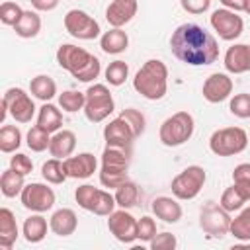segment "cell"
<instances>
[{"instance_id":"6da1fadb","label":"cell","mask_w":250,"mask_h":250,"mask_svg":"<svg viewBox=\"0 0 250 250\" xmlns=\"http://www.w3.org/2000/svg\"><path fill=\"white\" fill-rule=\"evenodd\" d=\"M172 55L188 66H207L219 59L217 39L197 23H182L170 35Z\"/></svg>"},{"instance_id":"7a4b0ae2","label":"cell","mask_w":250,"mask_h":250,"mask_svg":"<svg viewBox=\"0 0 250 250\" xmlns=\"http://www.w3.org/2000/svg\"><path fill=\"white\" fill-rule=\"evenodd\" d=\"M57 64L70 72L74 80L78 82H92L100 76L102 72V62L98 57H94L92 53H88L86 49L72 45V43H62L57 49Z\"/></svg>"},{"instance_id":"3957f363","label":"cell","mask_w":250,"mask_h":250,"mask_svg":"<svg viewBox=\"0 0 250 250\" xmlns=\"http://www.w3.org/2000/svg\"><path fill=\"white\" fill-rule=\"evenodd\" d=\"M133 88L145 100H162L168 92V66L160 59H148L135 74Z\"/></svg>"},{"instance_id":"277c9868","label":"cell","mask_w":250,"mask_h":250,"mask_svg":"<svg viewBox=\"0 0 250 250\" xmlns=\"http://www.w3.org/2000/svg\"><path fill=\"white\" fill-rule=\"evenodd\" d=\"M195 131V119L189 111L182 109L166 117L158 129V139L164 146H180L191 139Z\"/></svg>"},{"instance_id":"5b68a950","label":"cell","mask_w":250,"mask_h":250,"mask_svg":"<svg viewBox=\"0 0 250 250\" xmlns=\"http://www.w3.org/2000/svg\"><path fill=\"white\" fill-rule=\"evenodd\" d=\"M248 146V133L242 127H221L209 137V150L217 156H234Z\"/></svg>"},{"instance_id":"8992f818","label":"cell","mask_w":250,"mask_h":250,"mask_svg":"<svg viewBox=\"0 0 250 250\" xmlns=\"http://www.w3.org/2000/svg\"><path fill=\"white\" fill-rule=\"evenodd\" d=\"M74 199L84 211H90V213L100 215V217H107L117 207L113 193H109L105 189H100V188H94L90 184L78 186L76 191H74Z\"/></svg>"},{"instance_id":"52a82bcc","label":"cell","mask_w":250,"mask_h":250,"mask_svg":"<svg viewBox=\"0 0 250 250\" xmlns=\"http://www.w3.org/2000/svg\"><path fill=\"white\" fill-rule=\"evenodd\" d=\"M207 180V172L203 166L199 164H191L188 168H184L180 174H176L172 178V184H170V189H172V195L180 201H189V199H195L203 188Z\"/></svg>"},{"instance_id":"ba28073f","label":"cell","mask_w":250,"mask_h":250,"mask_svg":"<svg viewBox=\"0 0 250 250\" xmlns=\"http://www.w3.org/2000/svg\"><path fill=\"white\" fill-rule=\"evenodd\" d=\"M115 109L113 96L105 84H92L86 90V104H84V115L90 123H102L107 119Z\"/></svg>"},{"instance_id":"9c48e42d","label":"cell","mask_w":250,"mask_h":250,"mask_svg":"<svg viewBox=\"0 0 250 250\" xmlns=\"http://www.w3.org/2000/svg\"><path fill=\"white\" fill-rule=\"evenodd\" d=\"M230 213L219 203H207L199 211V227L211 238H223L230 230Z\"/></svg>"},{"instance_id":"30bf717a","label":"cell","mask_w":250,"mask_h":250,"mask_svg":"<svg viewBox=\"0 0 250 250\" xmlns=\"http://www.w3.org/2000/svg\"><path fill=\"white\" fill-rule=\"evenodd\" d=\"M64 29L68 31V35H72L74 39H80V41H92L96 37H100L102 29H100V23L84 10H68L64 14Z\"/></svg>"},{"instance_id":"8fae6325","label":"cell","mask_w":250,"mask_h":250,"mask_svg":"<svg viewBox=\"0 0 250 250\" xmlns=\"http://www.w3.org/2000/svg\"><path fill=\"white\" fill-rule=\"evenodd\" d=\"M55 199L57 197H55L53 188H49L47 184H41V182L25 184V188L20 193L21 205L31 213H47V211H51L53 205H55Z\"/></svg>"},{"instance_id":"7c38bea8","label":"cell","mask_w":250,"mask_h":250,"mask_svg":"<svg viewBox=\"0 0 250 250\" xmlns=\"http://www.w3.org/2000/svg\"><path fill=\"white\" fill-rule=\"evenodd\" d=\"M209 23H211L213 31H217V35L223 41L238 39L242 35V29H244V20L238 16V12H232L229 8L213 10L209 16Z\"/></svg>"},{"instance_id":"4fadbf2b","label":"cell","mask_w":250,"mask_h":250,"mask_svg":"<svg viewBox=\"0 0 250 250\" xmlns=\"http://www.w3.org/2000/svg\"><path fill=\"white\" fill-rule=\"evenodd\" d=\"M2 102L8 105V111L16 123H29L37 109L31 96L23 88H8L2 96Z\"/></svg>"},{"instance_id":"5bb4252c","label":"cell","mask_w":250,"mask_h":250,"mask_svg":"<svg viewBox=\"0 0 250 250\" xmlns=\"http://www.w3.org/2000/svg\"><path fill=\"white\" fill-rule=\"evenodd\" d=\"M107 229L121 244H133L137 240V219L127 209H115L107 215Z\"/></svg>"},{"instance_id":"9a60e30c","label":"cell","mask_w":250,"mask_h":250,"mask_svg":"<svg viewBox=\"0 0 250 250\" xmlns=\"http://www.w3.org/2000/svg\"><path fill=\"white\" fill-rule=\"evenodd\" d=\"M232 88H234L232 78L227 72H213L205 78L201 86V94L209 104H221L230 98Z\"/></svg>"},{"instance_id":"2e32d148","label":"cell","mask_w":250,"mask_h":250,"mask_svg":"<svg viewBox=\"0 0 250 250\" xmlns=\"http://www.w3.org/2000/svg\"><path fill=\"white\" fill-rule=\"evenodd\" d=\"M62 162H64L66 176L74 180H86L94 176V172L98 170V158L92 152H78L74 156L64 158Z\"/></svg>"},{"instance_id":"e0dca14e","label":"cell","mask_w":250,"mask_h":250,"mask_svg":"<svg viewBox=\"0 0 250 250\" xmlns=\"http://www.w3.org/2000/svg\"><path fill=\"white\" fill-rule=\"evenodd\" d=\"M104 139H105V145H117V146L133 148V141L137 139V135L133 133L131 125L123 117L117 115L115 119H111L104 127Z\"/></svg>"},{"instance_id":"ac0fdd59","label":"cell","mask_w":250,"mask_h":250,"mask_svg":"<svg viewBox=\"0 0 250 250\" xmlns=\"http://www.w3.org/2000/svg\"><path fill=\"white\" fill-rule=\"evenodd\" d=\"M223 64L230 74H244L250 72V45L248 43H234L227 49L223 57Z\"/></svg>"},{"instance_id":"d6986e66","label":"cell","mask_w":250,"mask_h":250,"mask_svg":"<svg viewBox=\"0 0 250 250\" xmlns=\"http://www.w3.org/2000/svg\"><path fill=\"white\" fill-rule=\"evenodd\" d=\"M137 10V0H111L105 8V20L111 27H123L135 18Z\"/></svg>"},{"instance_id":"ffe728a7","label":"cell","mask_w":250,"mask_h":250,"mask_svg":"<svg viewBox=\"0 0 250 250\" xmlns=\"http://www.w3.org/2000/svg\"><path fill=\"white\" fill-rule=\"evenodd\" d=\"M150 209H152V215L156 219H160V221H164L168 225L178 223L182 219V215H184L182 205L178 203V199L176 197H168V195L154 197L152 203H150Z\"/></svg>"},{"instance_id":"44dd1931","label":"cell","mask_w":250,"mask_h":250,"mask_svg":"<svg viewBox=\"0 0 250 250\" xmlns=\"http://www.w3.org/2000/svg\"><path fill=\"white\" fill-rule=\"evenodd\" d=\"M74 148H76V135H74V131H70V129H59L57 133L51 135V145H49L51 156L64 160V158L72 156Z\"/></svg>"},{"instance_id":"7402d4cb","label":"cell","mask_w":250,"mask_h":250,"mask_svg":"<svg viewBox=\"0 0 250 250\" xmlns=\"http://www.w3.org/2000/svg\"><path fill=\"white\" fill-rule=\"evenodd\" d=\"M49 227L57 236H70L78 229V217L68 207L57 209L49 219Z\"/></svg>"},{"instance_id":"603a6c76","label":"cell","mask_w":250,"mask_h":250,"mask_svg":"<svg viewBox=\"0 0 250 250\" xmlns=\"http://www.w3.org/2000/svg\"><path fill=\"white\" fill-rule=\"evenodd\" d=\"M133 148L117 146V145H105L102 152V166L115 168V170H129Z\"/></svg>"},{"instance_id":"cb8c5ba5","label":"cell","mask_w":250,"mask_h":250,"mask_svg":"<svg viewBox=\"0 0 250 250\" xmlns=\"http://www.w3.org/2000/svg\"><path fill=\"white\" fill-rule=\"evenodd\" d=\"M18 236H20V230H18L16 215L12 213V209L2 207L0 209V248L10 250L16 244Z\"/></svg>"},{"instance_id":"d4e9b609","label":"cell","mask_w":250,"mask_h":250,"mask_svg":"<svg viewBox=\"0 0 250 250\" xmlns=\"http://www.w3.org/2000/svg\"><path fill=\"white\" fill-rule=\"evenodd\" d=\"M100 47L105 55H119L127 51L129 47V35L121 27H111L109 31L102 33L100 37Z\"/></svg>"},{"instance_id":"484cf974","label":"cell","mask_w":250,"mask_h":250,"mask_svg":"<svg viewBox=\"0 0 250 250\" xmlns=\"http://www.w3.org/2000/svg\"><path fill=\"white\" fill-rule=\"evenodd\" d=\"M49 223L47 219L41 215V213H33L29 215L25 221H23V227H21V234L25 238V242L29 244H37L41 242L45 236H47V230H49Z\"/></svg>"},{"instance_id":"4316f807","label":"cell","mask_w":250,"mask_h":250,"mask_svg":"<svg viewBox=\"0 0 250 250\" xmlns=\"http://www.w3.org/2000/svg\"><path fill=\"white\" fill-rule=\"evenodd\" d=\"M37 125L43 127L45 131H49L51 135L57 133L62 127V111H61V107L51 104V102H43V105L37 111Z\"/></svg>"},{"instance_id":"83f0119b","label":"cell","mask_w":250,"mask_h":250,"mask_svg":"<svg viewBox=\"0 0 250 250\" xmlns=\"http://www.w3.org/2000/svg\"><path fill=\"white\" fill-rule=\"evenodd\" d=\"M14 31L18 37L21 39H33L39 35L41 31V16L37 14V10H25L21 20L14 25Z\"/></svg>"},{"instance_id":"f1b7e54d","label":"cell","mask_w":250,"mask_h":250,"mask_svg":"<svg viewBox=\"0 0 250 250\" xmlns=\"http://www.w3.org/2000/svg\"><path fill=\"white\" fill-rule=\"evenodd\" d=\"M29 94L41 102H51L57 96V82L49 74H37L29 82Z\"/></svg>"},{"instance_id":"f546056e","label":"cell","mask_w":250,"mask_h":250,"mask_svg":"<svg viewBox=\"0 0 250 250\" xmlns=\"http://www.w3.org/2000/svg\"><path fill=\"white\" fill-rule=\"evenodd\" d=\"M23 178L25 176H21L20 172H16L12 168L4 170L2 176H0V191H2V195L4 197H16V195H20L21 189L25 188V180Z\"/></svg>"},{"instance_id":"4dcf8cb0","label":"cell","mask_w":250,"mask_h":250,"mask_svg":"<svg viewBox=\"0 0 250 250\" xmlns=\"http://www.w3.org/2000/svg\"><path fill=\"white\" fill-rule=\"evenodd\" d=\"M115 203L121 209H133L139 203V186L131 180H125L121 186L115 188Z\"/></svg>"},{"instance_id":"1f68e13d","label":"cell","mask_w":250,"mask_h":250,"mask_svg":"<svg viewBox=\"0 0 250 250\" xmlns=\"http://www.w3.org/2000/svg\"><path fill=\"white\" fill-rule=\"evenodd\" d=\"M41 176H43V180L47 182V184H55V186H59V184H62L68 176H66V170H64V162L61 160V158H49L47 162H43V166H41Z\"/></svg>"},{"instance_id":"d6a6232c","label":"cell","mask_w":250,"mask_h":250,"mask_svg":"<svg viewBox=\"0 0 250 250\" xmlns=\"http://www.w3.org/2000/svg\"><path fill=\"white\" fill-rule=\"evenodd\" d=\"M84 104H86V92H78V90H64L59 94V107L66 113H76V111H84Z\"/></svg>"},{"instance_id":"836d02e7","label":"cell","mask_w":250,"mask_h":250,"mask_svg":"<svg viewBox=\"0 0 250 250\" xmlns=\"http://www.w3.org/2000/svg\"><path fill=\"white\" fill-rule=\"evenodd\" d=\"M21 145V131L16 125H2L0 129V150L4 154H12Z\"/></svg>"},{"instance_id":"e575fe53","label":"cell","mask_w":250,"mask_h":250,"mask_svg":"<svg viewBox=\"0 0 250 250\" xmlns=\"http://www.w3.org/2000/svg\"><path fill=\"white\" fill-rule=\"evenodd\" d=\"M229 234H232L236 240H250V205L248 207H242L238 211V215L230 221V230Z\"/></svg>"},{"instance_id":"d590c367","label":"cell","mask_w":250,"mask_h":250,"mask_svg":"<svg viewBox=\"0 0 250 250\" xmlns=\"http://www.w3.org/2000/svg\"><path fill=\"white\" fill-rule=\"evenodd\" d=\"M25 145H27V148L33 150V152H43V150H47L49 145H51V133L45 131V129L39 127V125H33V127H29V131L25 133Z\"/></svg>"},{"instance_id":"8d00e7d4","label":"cell","mask_w":250,"mask_h":250,"mask_svg":"<svg viewBox=\"0 0 250 250\" xmlns=\"http://www.w3.org/2000/svg\"><path fill=\"white\" fill-rule=\"evenodd\" d=\"M104 76H105V82H107L109 86H121V84H125V80L129 78V64H127L125 61L117 59V61H113V62H109V64L105 66Z\"/></svg>"},{"instance_id":"74e56055","label":"cell","mask_w":250,"mask_h":250,"mask_svg":"<svg viewBox=\"0 0 250 250\" xmlns=\"http://www.w3.org/2000/svg\"><path fill=\"white\" fill-rule=\"evenodd\" d=\"M232 184L242 193L246 201H250V162H242L232 170Z\"/></svg>"},{"instance_id":"f35d334b","label":"cell","mask_w":250,"mask_h":250,"mask_svg":"<svg viewBox=\"0 0 250 250\" xmlns=\"http://www.w3.org/2000/svg\"><path fill=\"white\" fill-rule=\"evenodd\" d=\"M219 205H221L225 211L234 213V211H240V209L246 205V199L242 197V193H240V191L234 188V184H232V186H229V188L221 193Z\"/></svg>"},{"instance_id":"ab89813d","label":"cell","mask_w":250,"mask_h":250,"mask_svg":"<svg viewBox=\"0 0 250 250\" xmlns=\"http://www.w3.org/2000/svg\"><path fill=\"white\" fill-rule=\"evenodd\" d=\"M98 176H100V184L104 188H109V189H115L125 180H129L127 170H113V168H105V166H100V174Z\"/></svg>"},{"instance_id":"60d3db41","label":"cell","mask_w":250,"mask_h":250,"mask_svg":"<svg viewBox=\"0 0 250 250\" xmlns=\"http://www.w3.org/2000/svg\"><path fill=\"white\" fill-rule=\"evenodd\" d=\"M229 109L234 117L238 119H248L250 117V94L248 92H240L234 94L229 102Z\"/></svg>"},{"instance_id":"b9f144b4","label":"cell","mask_w":250,"mask_h":250,"mask_svg":"<svg viewBox=\"0 0 250 250\" xmlns=\"http://www.w3.org/2000/svg\"><path fill=\"white\" fill-rule=\"evenodd\" d=\"M23 12H25V10H21V6L16 4V2H2V4H0V21H2L4 25L14 27V25L21 20Z\"/></svg>"},{"instance_id":"7bdbcfd3","label":"cell","mask_w":250,"mask_h":250,"mask_svg":"<svg viewBox=\"0 0 250 250\" xmlns=\"http://www.w3.org/2000/svg\"><path fill=\"white\" fill-rule=\"evenodd\" d=\"M119 117H123V119L131 125V129H133V133H135L137 137H141V135L145 133L146 119H145L143 111H139V109H135V107H125V109H121Z\"/></svg>"},{"instance_id":"ee69618b","label":"cell","mask_w":250,"mask_h":250,"mask_svg":"<svg viewBox=\"0 0 250 250\" xmlns=\"http://www.w3.org/2000/svg\"><path fill=\"white\" fill-rule=\"evenodd\" d=\"M156 236V221L150 215H143L137 219V240L141 242H150Z\"/></svg>"},{"instance_id":"f6af8a7d","label":"cell","mask_w":250,"mask_h":250,"mask_svg":"<svg viewBox=\"0 0 250 250\" xmlns=\"http://www.w3.org/2000/svg\"><path fill=\"white\" fill-rule=\"evenodd\" d=\"M178 246V238L172 232H156V236L148 242L150 250H174Z\"/></svg>"},{"instance_id":"bcb514c9","label":"cell","mask_w":250,"mask_h":250,"mask_svg":"<svg viewBox=\"0 0 250 250\" xmlns=\"http://www.w3.org/2000/svg\"><path fill=\"white\" fill-rule=\"evenodd\" d=\"M10 168L21 176H27L33 172V160L23 152H14V156H10Z\"/></svg>"},{"instance_id":"7dc6e473","label":"cell","mask_w":250,"mask_h":250,"mask_svg":"<svg viewBox=\"0 0 250 250\" xmlns=\"http://www.w3.org/2000/svg\"><path fill=\"white\" fill-rule=\"evenodd\" d=\"M180 6H182L184 12L199 16V14H205L209 10L211 0H180Z\"/></svg>"},{"instance_id":"c3c4849f","label":"cell","mask_w":250,"mask_h":250,"mask_svg":"<svg viewBox=\"0 0 250 250\" xmlns=\"http://www.w3.org/2000/svg\"><path fill=\"white\" fill-rule=\"evenodd\" d=\"M29 2H31L33 10H37V12H51L59 6L61 0H29Z\"/></svg>"},{"instance_id":"681fc988","label":"cell","mask_w":250,"mask_h":250,"mask_svg":"<svg viewBox=\"0 0 250 250\" xmlns=\"http://www.w3.org/2000/svg\"><path fill=\"white\" fill-rule=\"evenodd\" d=\"M219 2L223 4V8H229L232 12H244L248 0H219Z\"/></svg>"},{"instance_id":"f907efd6","label":"cell","mask_w":250,"mask_h":250,"mask_svg":"<svg viewBox=\"0 0 250 250\" xmlns=\"http://www.w3.org/2000/svg\"><path fill=\"white\" fill-rule=\"evenodd\" d=\"M244 12H246V14H248V16H250V0H248V2H246V8H244Z\"/></svg>"}]
</instances>
